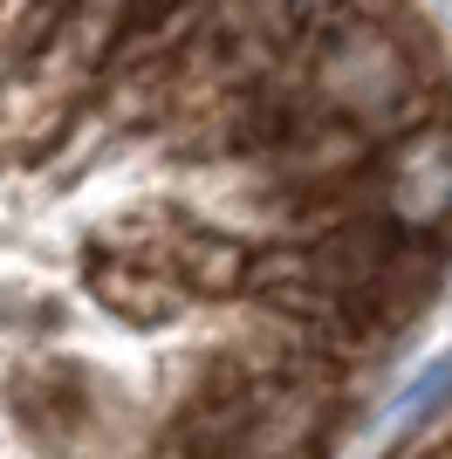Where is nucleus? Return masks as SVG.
Returning a JSON list of instances; mask_svg holds the SVG:
<instances>
[{"mask_svg":"<svg viewBox=\"0 0 452 459\" xmlns=\"http://www.w3.org/2000/svg\"><path fill=\"white\" fill-rule=\"evenodd\" d=\"M446 439H452V398H446V411H439V419L418 432V446H446Z\"/></svg>","mask_w":452,"mask_h":459,"instance_id":"nucleus-1","label":"nucleus"}]
</instances>
